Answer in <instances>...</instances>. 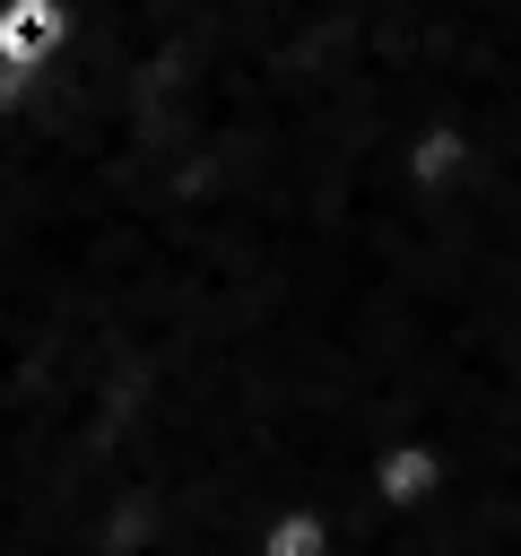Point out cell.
I'll return each mask as SVG.
<instances>
[{
	"mask_svg": "<svg viewBox=\"0 0 521 556\" xmlns=\"http://www.w3.org/2000/svg\"><path fill=\"white\" fill-rule=\"evenodd\" d=\"M52 35H61V9H52V0H35V9H17V17L0 26V52H9V61H26V52H43Z\"/></svg>",
	"mask_w": 521,
	"mask_h": 556,
	"instance_id": "obj_1",
	"label": "cell"
}]
</instances>
